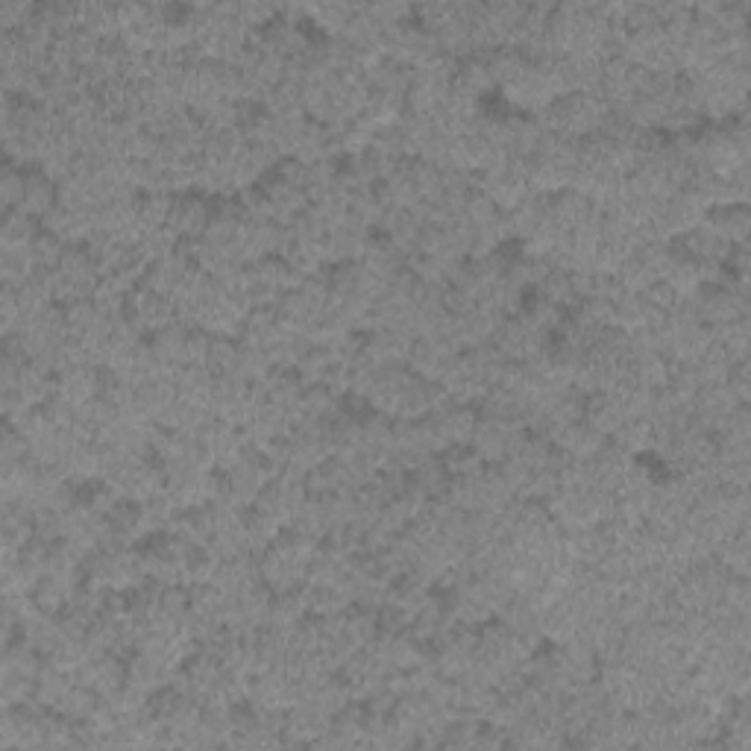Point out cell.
<instances>
[{"mask_svg":"<svg viewBox=\"0 0 751 751\" xmlns=\"http://www.w3.org/2000/svg\"><path fill=\"white\" fill-rule=\"evenodd\" d=\"M212 197L200 194V191H185L177 194L171 203V215H168V229L177 235L179 241H200L212 223Z\"/></svg>","mask_w":751,"mask_h":751,"instance_id":"6da1fadb","label":"cell"},{"mask_svg":"<svg viewBox=\"0 0 751 751\" xmlns=\"http://www.w3.org/2000/svg\"><path fill=\"white\" fill-rule=\"evenodd\" d=\"M555 446H561L564 452H570L573 458H593L605 443H608V438L605 435H599L587 420H578V423H570V426H564L558 435H555Z\"/></svg>","mask_w":751,"mask_h":751,"instance_id":"7a4b0ae2","label":"cell"},{"mask_svg":"<svg viewBox=\"0 0 751 751\" xmlns=\"http://www.w3.org/2000/svg\"><path fill=\"white\" fill-rule=\"evenodd\" d=\"M608 441L631 458H643L655 446V426L646 417H628Z\"/></svg>","mask_w":751,"mask_h":751,"instance_id":"3957f363","label":"cell"},{"mask_svg":"<svg viewBox=\"0 0 751 751\" xmlns=\"http://www.w3.org/2000/svg\"><path fill=\"white\" fill-rule=\"evenodd\" d=\"M39 232H42V221H36L33 215H27L21 209L6 212L3 232H0L3 250H27V247H33V241H36Z\"/></svg>","mask_w":751,"mask_h":751,"instance_id":"277c9868","label":"cell"},{"mask_svg":"<svg viewBox=\"0 0 751 751\" xmlns=\"http://www.w3.org/2000/svg\"><path fill=\"white\" fill-rule=\"evenodd\" d=\"M584 420L605 438H611L617 432L619 426L625 423V414L617 405V399L611 394H593L587 397V411H584Z\"/></svg>","mask_w":751,"mask_h":751,"instance_id":"5b68a950","label":"cell"},{"mask_svg":"<svg viewBox=\"0 0 751 751\" xmlns=\"http://www.w3.org/2000/svg\"><path fill=\"white\" fill-rule=\"evenodd\" d=\"M206 367L212 376H229L238 367V338H226V335H215L212 347L206 355Z\"/></svg>","mask_w":751,"mask_h":751,"instance_id":"8992f818","label":"cell"},{"mask_svg":"<svg viewBox=\"0 0 751 751\" xmlns=\"http://www.w3.org/2000/svg\"><path fill=\"white\" fill-rule=\"evenodd\" d=\"M68 247H71V244H65L56 232L42 229V232L36 235V241H33V247H30V253H33V259H36V267H42V270H56Z\"/></svg>","mask_w":751,"mask_h":751,"instance_id":"52a82bcc","label":"cell"},{"mask_svg":"<svg viewBox=\"0 0 751 751\" xmlns=\"http://www.w3.org/2000/svg\"><path fill=\"white\" fill-rule=\"evenodd\" d=\"M24 191H27V179H24V168L18 165H3V177H0V197L6 212H15L24 206Z\"/></svg>","mask_w":751,"mask_h":751,"instance_id":"ba28073f","label":"cell"},{"mask_svg":"<svg viewBox=\"0 0 751 751\" xmlns=\"http://www.w3.org/2000/svg\"><path fill=\"white\" fill-rule=\"evenodd\" d=\"M640 297L646 300L649 309L661 311V314H672V311L678 309V303H681V294H678L666 279H655Z\"/></svg>","mask_w":751,"mask_h":751,"instance_id":"9c48e42d","label":"cell"}]
</instances>
